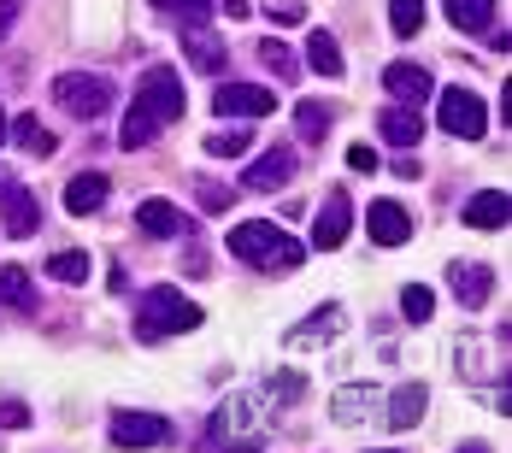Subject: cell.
I'll return each mask as SVG.
<instances>
[{
  "label": "cell",
  "mask_w": 512,
  "mask_h": 453,
  "mask_svg": "<svg viewBox=\"0 0 512 453\" xmlns=\"http://www.w3.org/2000/svg\"><path fill=\"white\" fill-rule=\"evenodd\" d=\"M224 12H230V18H248V12H254V0H224Z\"/></svg>",
  "instance_id": "obj_40"
},
{
  "label": "cell",
  "mask_w": 512,
  "mask_h": 453,
  "mask_svg": "<svg viewBox=\"0 0 512 453\" xmlns=\"http://www.w3.org/2000/svg\"><path fill=\"white\" fill-rule=\"evenodd\" d=\"M183 77L171 71V65H148L142 71V83H136V95H130V106H124V130H118V148L136 153L148 148L159 130H171L177 118H183Z\"/></svg>",
  "instance_id": "obj_1"
},
{
  "label": "cell",
  "mask_w": 512,
  "mask_h": 453,
  "mask_svg": "<svg viewBox=\"0 0 512 453\" xmlns=\"http://www.w3.org/2000/svg\"><path fill=\"white\" fill-rule=\"evenodd\" d=\"M448 283H454V301H460L465 312L489 306V295H495V271H489L483 259H454V265H448Z\"/></svg>",
  "instance_id": "obj_10"
},
{
  "label": "cell",
  "mask_w": 512,
  "mask_h": 453,
  "mask_svg": "<svg viewBox=\"0 0 512 453\" xmlns=\"http://www.w3.org/2000/svg\"><path fill=\"white\" fill-rule=\"evenodd\" d=\"M348 224H354V201H348V189H330L324 206H318V218H312V248L336 253L342 242H348Z\"/></svg>",
  "instance_id": "obj_9"
},
{
  "label": "cell",
  "mask_w": 512,
  "mask_h": 453,
  "mask_svg": "<svg viewBox=\"0 0 512 453\" xmlns=\"http://www.w3.org/2000/svg\"><path fill=\"white\" fill-rule=\"evenodd\" d=\"M442 12H448V24L465 30V36H483L495 24V0H442Z\"/></svg>",
  "instance_id": "obj_21"
},
{
  "label": "cell",
  "mask_w": 512,
  "mask_h": 453,
  "mask_svg": "<svg viewBox=\"0 0 512 453\" xmlns=\"http://www.w3.org/2000/svg\"><path fill=\"white\" fill-rule=\"evenodd\" d=\"M183 53H189V65L206 71V77H224V65H230V42H224V36H212L206 24L183 30Z\"/></svg>",
  "instance_id": "obj_13"
},
{
  "label": "cell",
  "mask_w": 512,
  "mask_h": 453,
  "mask_svg": "<svg viewBox=\"0 0 512 453\" xmlns=\"http://www.w3.org/2000/svg\"><path fill=\"white\" fill-rule=\"evenodd\" d=\"M348 171H359V177H371V171H377V148H348Z\"/></svg>",
  "instance_id": "obj_36"
},
{
  "label": "cell",
  "mask_w": 512,
  "mask_h": 453,
  "mask_svg": "<svg viewBox=\"0 0 512 453\" xmlns=\"http://www.w3.org/2000/svg\"><path fill=\"white\" fill-rule=\"evenodd\" d=\"M195 201H201L206 212H230V206H236V189L218 183V177H201V183H195Z\"/></svg>",
  "instance_id": "obj_34"
},
{
  "label": "cell",
  "mask_w": 512,
  "mask_h": 453,
  "mask_svg": "<svg viewBox=\"0 0 512 453\" xmlns=\"http://www.w3.org/2000/svg\"><path fill=\"white\" fill-rule=\"evenodd\" d=\"M53 101L65 106L71 118H101V112H112V83H106L101 71H59L53 77Z\"/></svg>",
  "instance_id": "obj_4"
},
{
  "label": "cell",
  "mask_w": 512,
  "mask_h": 453,
  "mask_svg": "<svg viewBox=\"0 0 512 453\" xmlns=\"http://www.w3.org/2000/svg\"><path fill=\"white\" fill-rule=\"evenodd\" d=\"M295 130H301V142H312V148H318V142L330 136V106L301 101V106H295Z\"/></svg>",
  "instance_id": "obj_27"
},
{
  "label": "cell",
  "mask_w": 512,
  "mask_h": 453,
  "mask_svg": "<svg viewBox=\"0 0 512 453\" xmlns=\"http://www.w3.org/2000/svg\"><path fill=\"white\" fill-rule=\"evenodd\" d=\"M0 136H6V112H0Z\"/></svg>",
  "instance_id": "obj_41"
},
{
  "label": "cell",
  "mask_w": 512,
  "mask_h": 453,
  "mask_svg": "<svg viewBox=\"0 0 512 453\" xmlns=\"http://www.w3.org/2000/svg\"><path fill=\"white\" fill-rule=\"evenodd\" d=\"M307 65L318 71V77H330V83L348 71V59H342V48H336V36H330V30H312V36H307Z\"/></svg>",
  "instance_id": "obj_22"
},
{
  "label": "cell",
  "mask_w": 512,
  "mask_h": 453,
  "mask_svg": "<svg viewBox=\"0 0 512 453\" xmlns=\"http://www.w3.org/2000/svg\"><path fill=\"white\" fill-rule=\"evenodd\" d=\"M0 177H6V171H0Z\"/></svg>",
  "instance_id": "obj_42"
},
{
  "label": "cell",
  "mask_w": 512,
  "mask_h": 453,
  "mask_svg": "<svg viewBox=\"0 0 512 453\" xmlns=\"http://www.w3.org/2000/svg\"><path fill=\"white\" fill-rule=\"evenodd\" d=\"M436 124H442L454 142H483V136H489V106H483L477 89H442Z\"/></svg>",
  "instance_id": "obj_6"
},
{
  "label": "cell",
  "mask_w": 512,
  "mask_h": 453,
  "mask_svg": "<svg viewBox=\"0 0 512 453\" xmlns=\"http://www.w3.org/2000/svg\"><path fill=\"white\" fill-rule=\"evenodd\" d=\"M371 401H377V389H365V383H359V389H342V395L330 401V418H336V424H354V418L371 412Z\"/></svg>",
  "instance_id": "obj_28"
},
{
  "label": "cell",
  "mask_w": 512,
  "mask_h": 453,
  "mask_svg": "<svg viewBox=\"0 0 512 453\" xmlns=\"http://www.w3.org/2000/svg\"><path fill=\"white\" fill-rule=\"evenodd\" d=\"M301 395H307L301 371H277V377H271V383H265V389L254 395V406H265V412H271V406H295Z\"/></svg>",
  "instance_id": "obj_26"
},
{
  "label": "cell",
  "mask_w": 512,
  "mask_h": 453,
  "mask_svg": "<svg viewBox=\"0 0 512 453\" xmlns=\"http://www.w3.org/2000/svg\"><path fill=\"white\" fill-rule=\"evenodd\" d=\"M342 318H348L342 306H318L312 318H301V330L289 336V348H312V342H330V336L342 330Z\"/></svg>",
  "instance_id": "obj_24"
},
{
  "label": "cell",
  "mask_w": 512,
  "mask_h": 453,
  "mask_svg": "<svg viewBox=\"0 0 512 453\" xmlns=\"http://www.w3.org/2000/svg\"><path fill=\"white\" fill-rule=\"evenodd\" d=\"M12 24H18V0H0V42L12 36Z\"/></svg>",
  "instance_id": "obj_37"
},
{
  "label": "cell",
  "mask_w": 512,
  "mask_h": 453,
  "mask_svg": "<svg viewBox=\"0 0 512 453\" xmlns=\"http://www.w3.org/2000/svg\"><path fill=\"white\" fill-rule=\"evenodd\" d=\"M383 89L395 95V106H424L436 83H430V71H424V65H407V59H395V65L383 71Z\"/></svg>",
  "instance_id": "obj_15"
},
{
  "label": "cell",
  "mask_w": 512,
  "mask_h": 453,
  "mask_svg": "<svg viewBox=\"0 0 512 453\" xmlns=\"http://www.w3.org/2000/svg\"><path fill=\"white\" fill-rule=\"evenodd\" d=\"M224 242H230V253H236L242 265H254V271H265V277H283V271H301V265H307V242L289 236V230L271 224V218H248V224H236Z\"/></svg>",
  "instance_id": "obj_2"
},
{
  "label": "cell",
  "mask_w": 512,
  "mask_h": 453,
  "mask_svg": "<svg viewBox=\"0 0 512 453\" xmlns=\"http://www.w3.org/2000/svg\"><path fill=\"white\" fill-rule=\"evenodd\" d=\"M0 224H6V236H36V230H42V201H36V189L0 177Z\"/></svg>",
  "instance_id": "obj_8"
},
{
  "label": "cell",
  "mask_w": 512,
  "mask_h": 453,
  "mask_svg": "<svg viewBox=\"0 0 512 453\" xmlns=\"http://www.w3.org/2000/svg\"><path fill=\"white\" fill-rule=\"evenodd\" d=\"M277 95L259 83H218L212 89V118H271Z\"/></svg>",
  "instance_id": "obj_7"
},
{
  "label": "cell",
  "mask_w": 512,
  "mask_h": 453,
  "mask_svg": "<svg viewBox=\"0 0 512 453\" xmlns=\"http://www.w3.org/2000/svg\"><path fill=\"white\" fill-rule=\"evenodd\" d=\"M30 424H36L30 401H18V395H0V430H30Z\"/></svg>",
  "instance_id": "obj_35"
},
{
  "label": "cell",
  "mask_w": 512,
  "mask_h": 453,
  "mask_svg": "<svg viewBox=\"0 0 512 453\" xmlns=\"http://www.w3.org/2000/svg\"><path fill=\"white\" fill-rule=\"evenodd\" d=\"M136 342L142 348H154L165 336H189V330H201V306L189 301L183 289H171V283H159V289H142L136 295Z\"/></svg>",
  "instance_id": "obj_3"
},
{
  "label": "cell",
  "mask_w": 512,
  "mask_h": 453,
  "mask_svg": "<svg viewBox=\"0 0 512 453\" xmlns=\"http://www.w3.org/2000/svg\"><path fill=\"white\" fill-rule=\"evenodd\" d=\"M271 18H283V24H295V18H301V6H295V0H271Z\"/></svg>",
  "instance_id": "obj_38"
},
{
  "label": "cell",
  "mask_w": 512,
  "mask_h": 453,
  "mask_svg": "<svg viewBox=\"0 0 512 453\" xmlns=\"http://www.w3.org/2000/svg\"><path fill=\"white\" fill-rule=\"evenodd\" d=\"M106 189H112V183H106L101 171H77V177L65 183V212H71V218H95L106 206Z\"/></svg>",
  "instance_id": "obj_16"
},
{
  "label": "cell",
  "mask_w": 512,
  "mask_h": 453,
  "mask_svg": "<svg viewBox=\"0 0 512 453\" xmlns=\"http://www.w3.org/2000/svg\"><path fill=\"white\" fill-rule=\"evenodd\" d=\"M136 224H142L148 236H171V242L195 236V218H189L183 206H171V201H142L136 206Z\"/></svg>",
  "instance_id": "obj_14"
},
{
  "label": "cell",
  "mask_w": 512,
  "mask_h": 453,
  "mask_svg": "<svg viewBox=\"0 0 512 453\" xmlns=\"http://www.w3.org/2000/svg\"><path fill=\"white\" fill-rule=\"evenodd\" d=\"M48 277H59V283H71V289H77V283L89 277V253H83V248L53 253V259H48Z\"/></svg>",
  "instance_id": "obj_29"
},
{
  "label": "cell",
  "mask_w": 512,
  "mask_h": 453,
  "mask_svg": "<svg viewBox=\"0 0 512 453\" xmlns=\"http://www.w3.org/2000/svg\"><path fill=\"white\" fill-rule=\"evenodd\" d=\"M424 406H430V389H424V383H401V389L389 395V430L424 424Z\"/></svg>",
  "instance_id": "obj_19"
},
{
  "label": "cell",
  "mask_w": 512,
  "mask_h": 453,
  "mask_svg": "<svg viewBox=\"0 0 512 453\" xmlns=\"http://www.w3.org/2000/svg\"><path fill=\"white\" fill-rule=\"evenodd\" d=\"M106 442H112V448H171V442H177V424L159 418V412H130V406H118L112 424H106Z\"/></svg>",
  "instance_id": "obj_5"
},
{
  "label": "cell",
  "mask_w": 512,
  "mask_h": 453,
  "mask_svg": "<svg viewBox=\"0 0 512 453\" xmlns=\"http://www.w3.org/2000/svg\"><path fill=\"white\" fill-rule=\"evenodd\" d=\"M389 30L407 42V36H418L424 30V0H389Z\"/></svg>",
  "instance_id": "obj_30"
},
{
  "label": "cell",
  "mask_w": 512,
  "mask_h": 453,
  "mask_svg": "<svg viewBox=\"0 0 512 453\" xmlns=\"http://www.w3.org/2000/svg\"><path fill=\"white\" fill-rule=\"evenodd\" d=\"M377 130H383V142H395V148L407 153L418 136H424V118H418V106H389L383 118H377Z\"/></svg>",
  "instance_id": "obj_20"
},
{
  "label": "cell",
  "mask_w": 512,
  "mask_h": 453,
  "mask_svg": "<svg viewBox=\"0 0 512 453\" xmlns=\"http://www.w3.org/2000/svg\"><path fill=\"white\" fill-rule=\"evenodd\" d=\"M154 6L165 12V18H177L183 30H195V24H206V18H212V0H154Z\"/></svg>",
  "instance_id": "obj_31"
},
{
  "label": "cell",
  "mask_w": 512,
  "mask_h": 453,
  "mask_svg": "<svg viewBox=\"0 0 512 453\" xmlns=\"http://www.w3.org/2000/svg\"><path fill=\"white\" fill-rule=\"evenodd\" d=\"M395 177H401V183H407V177H418V159H412V153H401V159H395Z\"/></svg>",
  "instance_id": "obj_39"
},
{
  "label": "cell",
  "mask_w": 512,
  "mask_h": 453,
  "mask_svg": "<svg viewBox=\"0 0 512 453\" xmlns=\"http://www.w3.org/2000/svg\"><path fill=\"white\" fill-rule=\"evenodd\" d=\"M430 312H436V295H430L424 283H407V289H401V318H407V324H430Z\"/></svg>",
  "instance_id": "obj_32"
},
{
  "label": "cell",
  "mask_w": 512,
  "mask_h": 453,
  "mask_svg": "<svg viewBox=\"0 0 512 453\" xmlns=\"http://www.w3.org/2000/svg\"><path fill=\"white\" fill-rule=\"evenodd\" d=\"M254 53H259V65H265V71H271L277 83H295V77H301V59L289 53V42H277V36H265V42H259Z\"/></svg>",
  "instance_id": "obj_25"
},
{
  "label": "cell",
  "mask_w": 512,
  "mask_h": 453,
  "mask_svg": "<svg viewBox=\"0 0 512 453\" xmlns=\"http://www.w3.org/2000/svg\"><path fill=\"white\" fill-rule=\"evenodd\" d=\"M507 218H512L507 189H477V195L465 201V224H471V230H507Z\"/></svg>",
  "instance_id": "obj_18"
},
{
  "label": "cell",
  "mask_w": 512,
  "mask_h": 453,
  "mask_svg": "<svg viewBox=\"0 0 512 453\" xmlns=\"http://www.w3.org/2000/svg\"><path fill=\"white\" fill-rule=\"evenodd\" d=\"M295 171H301V159H295V148H271L265 159H254V165H248L242 189H254V195H271V189H289V183H295Z\"/></svg>",
  "instance_id": "obj_11"
},
{
  "label": "cell",
  "mask_w": 512,
  "mask_h": 453,
  "mask_svg": "<svg viewBox=\"0 0 512 453\" xmlns=\"http://www.w3.org/2000/svg\"><path fill=\"white\" fill-rule=\"evenodd\" d=\"M365 230H371L377 248H401V242H412V212L401 201H371L365 206Z\"/></svg>",
  "instance_id": "obj_12"
},
{
  "label": "cell",
  "mask_w": 512,
  "mask_h": 453,
  "mask_svg": "<svg viewBox=\"0 0 512 453\" xmlns=\"http://www.w3.org/2000/svg\"><path fill=\"white\" fill-rule=\"evenodd\" d=\"M248 142H254V130H242V124L236 130H212L206 136V153L212 159H236V153H248Z\"/></svg>",
  "instance_id": "obj_33"
},
{
  "label": "cell",
  "mask_w": 512,
  "mask_h": 453,
  "mask_svg": "<svg viewBox=\"0 0 512 453\" xmlns=\"http://www.w3.org/2000/svg\"><path fill=\"white\" fill-rule=\"evenodd\" d=\"M0 306H12L18 318H36L42 312V295H36V283H30L24 265H0Z\"/></svg>",
  "instance_id": "obj_17"
},
{
  "label": "cell",
  "mask_w": 512,
  "mask_h": 453,
  "mask_svg": "<svg viewBox=\"0 0 512 453\" xmlns=\"http://www.w3.org/2000/svg\"><path fill=\"white\" fill-rule=\"evenodd\" d=\"M12 142H18V148L30 153V159H53V153H59V142H53V130L42 124V118H36V112H24V118L12 124Z\"/></svg>",
  "instance_id": "obj_23"
}]
</instances>
